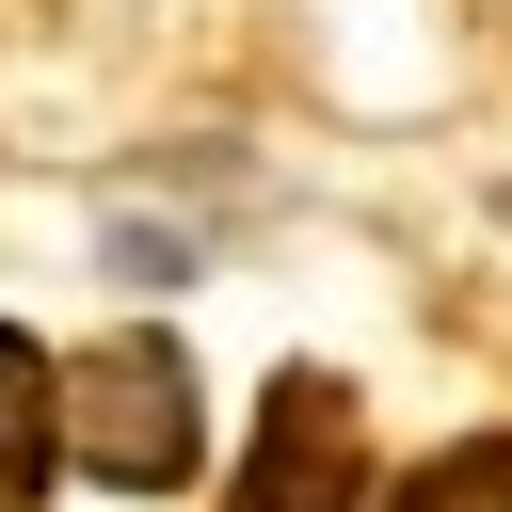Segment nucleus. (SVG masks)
I'll return each instance as SVG.
<instances>
[{"label": "nucleus", "instance_id": "f257e3e1", "mask_svg": "<svg viewBox=\"0 0 512 512\" xmlns=\"http://www.w3.org/2000/svg\"><path fill=\"white\" fill-rule=\"evenodd\" d=\"M64 448H80L112 496H176V480H192V352H176L160 320L96 336V352L64 368Z\"/></svg>", "mask_w": 512, "mask_h": 512}, {"label": "nucleus", "instance_id": "f03ea898", "mask_svg": "<svg viewBox=\"0 0 512 512\" xmlns=\"http://www.w3.org/2000/svg\"><path fill=\"white\" fill-rule=\"evenodd\" d=\"M352 496H368V416H352V384H336V368H272L256 464H240L224 512H352Z\"/></svg>", "mask_w": 512, "mask_h": 512}, {"label": "nucleus", "instance_id": "7ed1b4c3", "mask_svg": "<svg viewBox=\"0 0 512 512\" xmlns=\"http://www.w3.org/2000/svg\"><path fill=\"white\" fill-rule=\"evenodd\" d=\"M48 464H80V448H64V368L0 320V512H32V496H48Z\"/></svg>", "mask_w": 512, "mask_h": 512}, {"label": "nucleus", "instance_id": "20e7f679", "mask_svg": "<svg viewBox=\"0 0 512 512\" xmlns=\"http://www.w3.org/2000/svg\"><path fill=\"white\" fill-rule=\"evenodd\" d=\"M384 512H512V432H480V448H448V464H416Z\"/></svg>", "mask_w": 512, "mask_h": 512}]
</instances>
